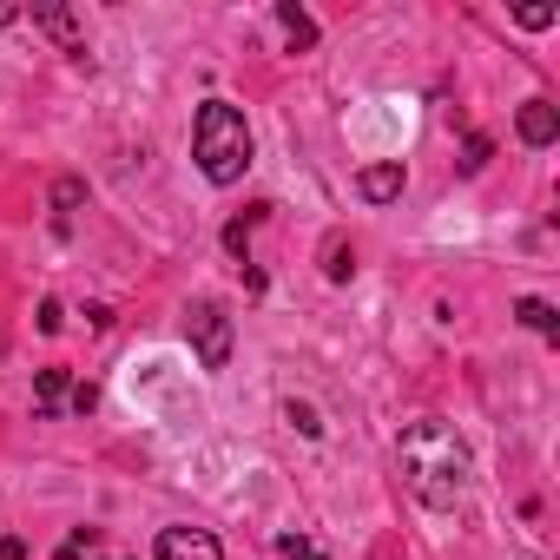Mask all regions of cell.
<instances>
[{
  "instance_id": "1",
  "label": "cell",
  "mask_w": 560,
  "mask_h": 560,
  "mask_svg": "<svg viewBox=\"0 0 560 560\" xmlns=\"http://www.w3.org/2000/svg\"><path fill=\"white\" fill-rule=\"evenodd\" d=\"M396 462H402L409 494H416L422 508H435V514L468 494V442H462L448 422H416V429H402Z\"/></svg>"
},
{
  "instance_id": "2",
  "label": "cell",
  "mask_w": 560,
  "mask_h": 560,
  "mask_svg": "<svg viewBox=\"0 0 560 560\" xmlns=\"http://www.w3.org/2000/svg\"><path fill=\"white\" fill-rule=\"evenodd\" d=\"M191 159L211 185H237L250 172V126L231 100H205L191 119Z\"/></svg>"
},
{
  "instance_id": "3",
  "label": "cell",
  "mask_w": 560,
  "mask_h": 560,
  "mask_svg": "<svg viewBox=\"0 0 560 560\" xmlns=\"http://www.w3.org/2000/svg\"><path fill=\"white\" fill-rule=\"evenodd\" d=\"M185 337H191V350H198L205 370H224V363H231V317H224L211 298L185 311Z\"/></svg>"
},
{
  "instance_id": "4",
  "label": "cell",
  "mask_w": 560,
  "mask_h": 560,
  "mask_svg": "<svg viewBox=\"0 0 560 560\" xmlns=\"http://www.w3.org/2000/svg\"><path fill=\"white\" fill-rule=\"evenodd\" d=\"M159 560H224V540L205 527H165L159 534Z\"/></svg>"
},
{
  "instance_id": "5",
  "label": "cell",
  "mask_w": 560,
  "mask_h": 560,
  "mask_svg": "<svg viewBox=\"0 0 560 560\" xmlns=\"http://www.w3.org/2000/svg\"><path fill=\"white\" fill-rule=\"evenodd\" d=\"M34 27H47L60 40V54H86V27L67 8H54V0H34Z\"/></svg>"
},
{
  "instance_id": "6",
  "label": "cell",
  "mask_w": 560,
  "mask_h": 560,
  "mask_svg": "<svg viewBox=\"0 0 560 560\" xmlns=\"http://www.w3.org/2000/svg\"><path fill=\"white\" fill-rule=\"evenodd\" d=\"M514 132H521L527 145H553V139H560V113H553L547 100H527L521 119H514Z\"/></svg>"
},
{
  "instance_id": "7",
  "label": "cell",
  "mask_w": 560,
  "mask_h": 560,
  "mask_svg": "<svg viewBox=\"0 0 560 560\" xmlns=\"http://www.w3.org/2000/svg\"><path fill=\"white\" fill-rule=\"evenodd\" d=\"M67 396H73V376H67L60 363L34 376V409H40V416H60V402H67Z\"/></svg>"
},
{
  "instance_id": "8",
  "label": "cell",
  "mask_w": 560,
  "mask_h": 560,
  "mask_svg": "<svg viewBox=\"0 0 560 560\" xmlns=\"http://www.w3.org/2000/svg\"><path fill=\"white\" fill-rule=\"evenodd\" d=\"M363 198L370 205H389V198H402V165H363Z\"/></svg>"
},
{
  "instance_id": "9",
  "label": "cell",
  "mask_w": 560,
  "mask_h": 560,
  "mask_svg": "<svg viewBox=\"0 0 560 560\" xmlns=\"http://www.w3.org/2000/svg\"><path fill=\"white\" fill-rule=\"evenodd\" d=\"M514 317H521L527 330H540V337H560V317H553V304H540V298H521Z\"/></svg>"
},
{
  "instance_id": "10",
  "label": "cell",
  "mask_w": 560,
  "mask_h": 560,
  "mask_svg": "<svg viewBox=\"0 0 560 560\" xmlns=\"http://www.w3.org/2000/svg\"><path fill=\"white\" fill-rule=\"evenodd\" d=\"M277 27L291 34V47H317V21L304 8H277Z\"/></svg>"
},
{
  "instance_id": "11",
  "label": "cell",
  "mask_w": 560,
  "mask_h": 560,
  "mask_svg": "<svg viewBox=\"0 0 560 560\" xmlns=\"http://www.w3.org/2000/svg\"><path fill=\"white\" fill-rule=\"evenodd\" d=\"M264 211H270V205H250L244 218H231V224H224V250H244V237L264 224Z\"/></svg>"
},
{
  "instance_id": "12",
  "label": "cell",
  "mask_w": 560,
  "mask_h": 560,
  "mask_svg": "<svg viewBox=\"0 0 560 560\" xmlns=\"http://www.w3.org/2000/svg\"><path fill=\"white\" fill-rule=\"evenodd\" d=\"M277 553H284V560H330L317 540H304V534H284V540H277Z\"/></svg>"
},
{
  "instance_id": "13",
  "label": "cell",
  "mask_w": 560,
  "mask_h": 560,
  "mask_svg": "<svg viewBox=\"0 0 560 560\" xmlns=\"http://www.w3.org/2000/svg\"><path fill=\"white\" fill-rule=\"evenodd\" d=\"M514 21H521L527 34H540V27H553V8H514Z\"/></svg>"
},
{
  "instance_id": "14",
  "label": "cell",
  "mask_w": 560,
  "mask_h": 560,
  "mask_svg": "<svg viewBox=\"0 0 560 560\" xmlns=\"http://www.w3.org/2000/svg\"><path fill=\"white\" fill-rule=\"evenodd\" d=\"M324 270H330V277H337V284H343V277H350L357 264H350V250H343V244H330V264H324Z\"/></svg>"
},
{
  "instance_id": "15",
  "label": "cell",
  "mask_w": 560,
  "mask_h": 560,
  "mask_svg": "<svg viewBox=\"0 0 560 560\" xmlns=\"http://www.w3.org/2000/svg\"><path fill=\"white\" fill-rule=\"evenodd\" d=\"M488 152H494L488 139H468V159H462V172H481V165H488Z\"/></svg>"
},
{
  "instance_id": "16",
  "label": "cell",
  "mask_w": 560,
  "mask_h": 560,
  "mask_svg": "<svg viewBox=\"0 0 560 560\" xmlns=\"http://www.w3.org/2000/svg\"><path fill=\"white\" fill-rule=\"evenodd\" d=\"M284 416H291V422H298V429H304V435H317V429H324V422H317V409H304V402H291V409H284Z\"/></svg>"
},
{
  "instance_id": "17",
  "label": "cell",
  "mask_w": 560,
  "mask_h": 560,
  "mask_svg": "<svg viewBox=\"0 0 560 560\" xmlns=\"http://www.w3.org/2000/svg\"><path fill=\"white\" fill-rule=\"evenodd\" d=\"M67 402H73V409H80V416H86V409H93V402H100V389H93V383H73V396H67Z\"/></svg>"
}]
</instances>
